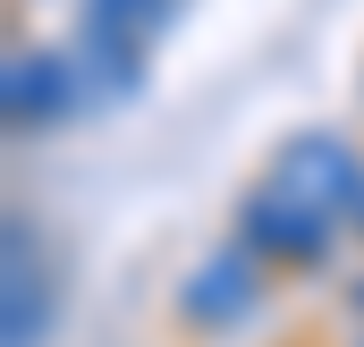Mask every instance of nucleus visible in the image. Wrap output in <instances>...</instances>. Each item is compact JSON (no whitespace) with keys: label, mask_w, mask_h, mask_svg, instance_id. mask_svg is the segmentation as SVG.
I'll return each mask as SVG.
<instances>
[{"label":"nucleus","mask_w":364,"mask_h":347,"mask_svg":"<svg viewBox=\"0 0 364 347\" xmlns=\"http://www.w3.org/2000/svg\"><path fill=\"white\" fill-rule=\"evenodd\" d=\"M246 297H255V271H246L237 255H212L195 279H186V314H195V322H229Z\"/></svg>","instance_id":"f03ea898"},{"label":"nucleus","mask_w":364,"mask_h":347,"mask_svg":"<svg viewBox=\"0 0 364 347\" xmlns=\"http://www.w3.org/2000/svg\"><path fill=\"white\" fill-rule=\"evenodd\" d=\"M161 9H170V0H93L85 26H102V34H153Z\"/></svg>","instance_id":"20e7f679"},{"label":"nucleus","mask_w":364,"mask_h":347,"mask_svg":"<svg viewBox=\"0 0 364 347\" xmlns=\"http://www.w3.org/2000/svg\"><path fill=\"white\" fill-rule=\"evenodd\" d=\"M322 237H331V220H322L305 195H288V186H272V195L246 203V246H263V255L314 262V255H322Z\"/></svg>","instance_id":"f257e3e1"},{"label":"nucleus","mask_w":364,"mask_h":347,"mask_svg":"<svg viewBox=\"0 0 364 347\" xmlns=\"http://www.w3.org/2000/svg\"><path fill=\"white\" fill-rule=\"evenodd\" d=\"M9 102H17V119H60V60H17Z\"/></svg>","instance_id":"7ed1b4c3"}]
</instances>
